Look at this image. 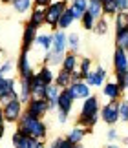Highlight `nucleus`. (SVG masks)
<instances>
[{
    "label": "nucleus",
    "mask_w": 128,
    "mask_h": 148,
    "mask_svg": "<svg viewBox=\"0 0 128 148\" xmlns=\"http://www.w3.org/2000/svg\"><path fill=\"white\" fill-rule=\"evenodd\" d=\"M101 119V102H99L97 95H90L88 99L83 101L81 106V113L77 117V126L84 130H92Z\"/></svg>",
    "instance_id": "1"
},
{
    "label": "nucleus",
    "mask_w": 128,
    "mask_h": 148,
    "mask_svg": "<svg viewBox=\"0 0 128 148\" xmlns=\"http://www.w3.org/2000/svg\"><path fill=\"white\" fill-rule=\"evenodd\" d=\"M17 132H20L22 135H28V137L44 141L46 135H48V124H46L42 119L31 117L30 113L24 112V115H22L20 121L17 123Z\"/></svg>",
    "instance_id": "2"
},
{
    "label": "nucleus",
    "mask_w": 128,
    "mask_h": 148,
    "mask_svg": "<svg viewBox=\"0 0 128 148\" xmlns=\"http://www.w3.org/2000/svg\"><path fill=\"white\" fill-rule=\"evenodd\" d=\"M70 5L68 0H53L48 8H46V24H48L51 29H57L59 26V20L62 13L66 11V8Z\"/></svg>",
    "instance_id": "3"
},
{
    "label": "nucleus",
    "mask_w": 128,
    "mask_h": 148,
    "mask_svg": "<svg viewBox=\"0 0 128 148\" xmlns=\"http://www.w3.org/2000/svg\"><path fill=\"white\" fill-rule=\"evenodd\" d=\"M26 104L22 102L19 97L13 99V101H9L8 104H4V117H6V123H19L20 121V117L24 115V112H26Z\"/></svg>",
    "instance_id": "4"
},
{
    "label": "nucleus",
    "mask_w": 128,
    "mask_h": 148,
    "mask_svg": "<svg viewBox=\"0 0 128 148\" xmlns=\"http://www.w3.org/2000/svg\"><path fill=\"white\" fill-rule=\"evenodd\" d=\"M17 73H19L20 79H30V77L35 75L33 62H31V59H30V51L20 49L19 59H17Z\"/></svg>",
    "instance_id": "5"
},
{
    "label": "nucleus",
    "mask_w": 128,
    "mask_h": 148,
    "mask_svg": "<svg viewBox=\"0 0 128 148\" xmlns=\"http://www.w3.org/2000/svg\"><path fill=\"white\" fill-rule=\"evenodd\" d=\"M19 97V86H17V79L15 77H6L2 90H0V106L8 104L9 101H13Z\"/></svg>",
    "instance_id": "6"
},
{
    "label": "nucleus",
    "mask_w": 128,
    "mask_h": 148,
    "mask_svg": "<svg viewBox=\"0 0 128 148\" xmlns=\"http://www.w3.org/2000/svg\"><path fill=\"white\" fill-rule=\"evenodd\" d=\"M112 64H114V73L121 77L128 75V53L121 48L114 49V57H112Z\"/></svg>",
    "instance_id": "7"
},
{
    "label": "nucleus",
    "mask_w": 128,
    "mask_h": 148,
    "mask_svg": "<svg viewBox=\"0 0 128 148\" xmlns=\"http://www.w3.org/2000/svg\"><path fill=\"white\" fill-rule=\"evenodd\" d=\"M11 145H13V148H46L44 141L22 135L20 132H17V130H15V134L11 135Z\"/></svg>",
    "instance_id": "8"
},
{
    "label": "nucleus",
    "mask_w": 128,
    "mask_h": 148,
    "mask_svg": "<svg viewBox=\"0 0 128 148\" xmlns=\"http://www.w3.org/2000/svg\"><path fill=\"white\" fill-rule=\"evenodd\" d=\"M101 121L110 126L119 121V101H108L104 106H101Z\"/></svg>",
    "instance_id": "9"
},
{
    "label": "nucleus",
    "mask_w": 128,
    "mask_h": 148,
    "mask_svg": "<svg viewBox=\"0 0 128 148\" xmlns=\"http://www.w3.org/2000/svg\"><path fill=\"white\" fill-rule=\"evenodd\" d=\"M106 79H108V71H106V68H103V66H95L94 70H92L88 75L84 77V82L88 84L90 88H103V86H104V82H106Z\"/></svg>",
    "instance_id": "10"
},
{
    "label": "nucleus",
    "mask_w": 128,
    "mask_h": 148,
    "mask_svg": "<svg viewBox=\"0 0 128 148\" xmlns=\"http://www.w3.org/2000/svg\"><path fill=\"white\" fill-rule=\"evenodd\" d=\"M48 112H51V110H50V104L46 99H31L26 104V113H30L31 117L42 119V117H46Z\"/></svg>",
    "instance_id": "11"
},
{
    "label": "nucleus",
    "mask_w": 128,
    "mask_h": 148,
    "mask_svg": "<svg viewBox=\"0 0 128 148\" xmlns=\"http://www.w3.org/2000/svg\"><path fill=\"white\" fill-rule=\"evenodd\" d=\"M37 35H39V27L33 26L31 22H26L24 31H22V49L31 51V48L35 46V40H37Z\"/></svg>",
    "instance_id": "12"
},
{
    "label": "nucleus",
    "mask_w": 128,
    "mask_h": 148,
    "mask_svg": "<svg viewBox=\"0 0 128 148\" xmlns=\"http://www.w3.org/2000/svg\"><path fill=\"white\" fill-rule=\"evenodd\" d=\"M50 51H55L59 55H66L68 53V33L62 29H55L53 31V46Z\"/></svg>",
    "instance_id": "13"
},
{
    "label": "nucleus",
    "mask_w": 128,
    "mask_h": 148,
    "mask_svg": "<svg viewBox=\"0 0 128 148\" xmlns=\"http://www.w3.org/2000/svg\"><path fill=\"white\" fill-rule=\"evenodd\" d=\"M68 90H70V93L73 95L75 101H84V99H88L90 95H94V93H92V90H90V86L84 81L72 82V86H70Z\"/></svg>",
    "instance_id": "14"
},
{
    "label": "nucleus",
    "mask_w": 128,
    "mask_h": 148,
    "mask_svg": "<svg viewBox=\"0 0 128 148\" xmlns=\"http://www.w3.org/2000/svg\"><path fill=\"white\" fill-rule=\"evenodd\" d=\"M73 104H75V99L73 95L70 93V90H61V95H59V102H57V112H62L70 115L73 110Z\"/></svg>",
    "instance_id": "15"
},
{
    "label": "nucleus",
    "mask_w": 128,
    "mask_h": 148,
    "mask_svg": "<svg viewBox=\"0 0 128 148\" xmlns=\"http://www.w3.org/2000/svg\"><path fill=\"white\" fill-rule=\"evenodd\" d=\"M125 90L119 86L115 81H110V82H104V86L101 90L103 97H106L108 101H121V95H123Z\"/></svg>",
    "instance_id": "16"
},
{
    "label": "nucleus",
    "mask_w": 128,
    "mask_h": 148,
    "mask_svg": "<svg viewBox=\"0 0 128 148\" xmlns=\"http://www.w3.org/2000/svg\"><path fill=\"white\" fill-rule=\"evenodd\" d=\"M51 46H53V33L44 31V33H39V35H37V40H35V46L33 48L40 49V51H42V55L46 57V53L51 49Z\"/></svg>",
    "instance_id": "17"
},
{
    "label": "nucleus",
    "mask_w": 128,
    "mask_h": 148,
    "mask_svg": "<svg viewBox=\"0 0 128 148\" xmlns=\"http://www.w3.org/2000/svg\"><path fill=\"white\" fill-rule=\"evenodd\" d=\"M35 77H37L40 82H44L46 86H51V84L55 82V73H53V70H51L48 64H42V66H40L39 70L35 71Z\"/></svg>",
    "instance_id": "18"
},
{
    "label": "nucleus",
    "mask_w": 128,
    "mask_h": 148,
    "mask_svg": "<svg viewBox=\"0 0 128 148\" xmlns=\"http://www.w3.org/2000/svg\"><path fill=\"white\" fill-rule=\"evenodd\" d=\"M33 77L20 79L19 81V99L24 102V104H28V102L31 101V81H33Z\"/></svg>",
    "instance_id": "19"
},
{
    "label": "nucleus",
    "mask_w": 128,
    "mask_h": 148,
    "mask_svg": "<svg viewBox=\"0 0 128 148\" xmlns=\"http://www.w3.org/2000/svg\"><path fill=\"white\" fill-rule=\"evenodd\" d=\"M72 75L73 73H70V71H66V70H61L55 73V86H59L61 90H68L70 86H72V82H73V79H72Z\"/></svg>",
    "instance_id": "20"
},
{
    "label": "nucleus",
    "mask_w": 128,
    "mask_h": 148,
    "mask_svg": "<svg viewBox=\"0 0 128 148\" xmlns=\"http://www.w3.org/2000/svg\"><path fill=\"white\" fill-rule=\"evenodd\" d=\"M79 62H81L79 55L68 51L66 57H64V60H62V66L61 68H62V70H66V71H70V73H75V71L79 70Z\"/></svg>",
    "instance_id": "21"
},
{
    "label": "nucleus",
    "mask_w": 128,
    "mask_h": 148,
    "mask_svg": "<svg viewBox=\"0 0 128 148\" xmlns=\"http://www.w3.org/2000/svg\"><path fill=\"white\" fill-rule=\"evenodd\" d=\"M70 9L73 11L75 20H81L88 11V0H70Z\"/></svg>",
    "instance_id": "22"
},
{
    "label": "nucleus",
    "mask_w": 128,
    "mask_h": 148,
    "mask_svg": "<svg viewBox=\"0 0 128 148\" xmlns=\"http://www.w3.org/2000/svg\"><path fill=\"white\" fill-rule=\"evenodd\" d=\"M48 93V86L44 82H40L37 77H33L31 81V99H46Z\"/></svg>",
    "instance_id": "23"
},
{
    "label": "nucleus",
    "mask_w": 128,
    "mask_h": 148,
    "mask_svg": "<svg viewBox=\"0 0 128 148\" xmlns=\"http://www.w3.org/2000/svg\"><path fill=\"white\" fill-rule=\"evenodd\" d=\"M86 134H88V130H84V128H81V126H73L66 134V139L70 141V143H73V145H81V143H83V139L86 137Z\"/></svg>",
    "instance_id": "24"
},
{
    "label": "nucleus",
    "mask_w": 128,
    "mask_h": 148,
    "mask_svg": "<svg viewBox=\"0 0 128 148\" xmlns=\"http://www.w3.org/2000/svg\"><path fill=\"white\" fill-rule=\"evenodd\" d=\"M59 95H61V88L51 84L48 86V93H46V101L50 104V110H57V102H59Z\"/></svg>",
    "instance_id": "25"
},
{
    "label": "nucleus",
    "mask_w": 128,
    "mask_h": 148,
    "mask_svg": "<svg viewBox=\"0 0 128 148\" xmlns=\"http://www.w3.org/2000/svg\"><path fill=\"white\" fill-rule=\"evenodd\" d=\"M28 22H31V24L37 26V27L46 24V9L44 8H33L31 9V16H30V20H28Z\"/></svg>",
    "instance_id": "26"
},
{
    "label": "nucleus",
    "mask_w": 128,
    "mask_h": 148,
    "mask_svg": "<svg viewBox=\"0 0 128 148\" xmlns=\"http://www.w3.org/2000/svg\"><path fill=\"white\" fill-rule=\"evenodd\" d=\"M75 22V16H73V11L70 9V5L66 8V11L62 13V16H61V20H59V26H57V29H68L70 26H72Z\"/></svg>",
    "instance_id": "27"
},
{
    "label": "nucleus",
    "mask_w": 128,
    "mask_h": 148,
    "mask_svg": "<svg viewBox=\"0 0 128 148\" xmlns=\"http://www.w3.org/2000/svg\"><path fill=\"white\" fill-rule=\"evenodd\" d=\"M79 49H81V35L77 31L68 33V51L79 55Z\"/></svg>",
    "instance_id": "28"
},
{
    "label": "nucleus",
    "mask_w": 128,
    "mask_h": 148,
    "mask_svg": "<svg viewBox=\"0 0 128 148\" xmlns=\"http://www.w3.org/2000/svg\"><path fill=\"white\" fill-rule=\"evenodd\" d=\"M88 13L94 16L95 20L103 18L104 13H103V4L99 2V0H88Z\"/></svg>",
    "instance_id": "29"
},
{
    "label": "nucleus",
    "mask_w": 128,
    "mask_h": 148,
    "mask_svg": "<svg viewBox=\"0 0 128 148\" xmlns=\"http://www.w3.org/2000/svg\"><path fill=\"white\" fill-rule=\"evenodd\" d=\"M115 48L128 51V27L121 31H115Z\"/></svg>",
    "instance_id": "30"
},
{
    "label": "nucleus",
    "mask_w": 128,
    "mask_h": 148,
    "mask_svg": "<svg viewBox=\"0 0 128 148\" xmlns=\"http://www.w3.org/2000/svg\"><path fill=\"white\" fill-rule=\"evenodd\" d=\"M13 9L17 11V13H20V15H24L28 13V11L31 9V5H35L33 0H13Z\"/></svg>",
    "instance_id": "31"
},
{
    "label": "nucleus",
    "mask_w": 128,
    "mask_h": 148,
    "mask_svg": "<svg viewBox=\"0 0 128 148\" xmlns=\"http://www.w3.org/2000/svg\"><path fill=\"white\" fill-rule=\"evenodd\" d=\"M103 13L106 16H115L119 13L117 9V0H104L103 2Z\"/></svg>",
    "instance_id": "32"
},
{
    "label": "nucleus",
    "mask_w": 128,
    "mask_h": 148,
    "mask_svg": "<svg viewBox=\"0 0 128 148\" xmlns=\"http://www.w3.org/2000/svg\"><path fill=\"white\" fill-rule=\"evenodd\" d=\"M94 31L97 33V35H106V33L110 31V22H108V18L106 16H103V18H99L97 22H95V27H94Z\"/></svg>",
    "instance_id": "33"
},
{
    "label": "nucleus",
    "mask_w": 128,
    "mask_h": 148,
    "mask_svg": "<svg viewBox=\"0 0 128 148\" xmlns=\"http://www.w3.org/2000/svg\"><path fill=\"white\" fill-rule=\"evenodd\" d=\"M114 24H115V31L126 29L128 27V13H117L114 16Z\"/></svg>",
    "instance_id": "34"
},
{
    "label": "nucleus",
    "mask_w": 128,
    "mask_h": 148,
    "mask_svg": "<svg viewBox=\"0 0 128 148\" xmlns=\"http://www.w3.org/2000/svg\"><path fill=\"white\" fill-rule=\"evenodd\" d=\"M92 66H94V60H92L90 57H83V59H81V62H79V71L83 73V77H86L92 71Z\"/></svg>",
    "instance_id": "35"
},
{
    "label": "nucleus",
    "mask_w": 128,
    "mask_h": 148,
    "mask_svg": "<svg viewBox=\"0 0 128 148\" xmlns=\"http://www.w3.org/2000/svg\"><path fill=\"white\" fill-rule=\"evenodd\" d=\"M95 22H97V20H95L94 16H92V15L88 13V11H86V13H84V16L81 18V26H83L86 31H94V27H95Z\"/></svg>",
    "instance_id": "36"
},
{
    "label": "nucleus",
    "mask_w": 128,
    "mask_h": 148,
    "mask_svg": "<svg viewBox=\"0 0 128 148\" xmlns=\"http://www.w3.org/2000/svg\"><path fill=\"white\" fill-rule=\"evenodd\" d=\"M15 62L13 60H4L2 64H0V73H2L4 77H13L11 73H13V70H15Z\"/></svg>",
    "instance_id": "37"
},
{
    "label": "nucleus",
    "mask_w": 128,
    "mask_h": 148,
    "mask_svg": "<svg viewBox=\"0 0 128 148\" xmlns=\"http://www.w3.org/2000/svg\"><path fill=\"white\" fill-rule=\"evenodd\" d=\"M119 121L128 123V101H119Z\"/></svg>",
    "instance_id": "38"
},
{
    "label": "nucleus",
    "mask_w": 128,
    "mask_h": 148,
    "mask_svg": "<svg viewBox=\"0 0 128 148\" xmlns=\"http://www.w3.org/2000/svg\"><path fill=\"white\" fill-rule=\"evenodd\" d=\"M106 137H108L110 143H115V141H119V132H117L115 128H110L108 134H106Z\"/></svg>",
    "instance_id": "39"
},
{
    "label": "nucleus",
    "mask_w": 128,
    "mask_h": 148,
    "mask_svg": "<svg viewBox=\"0 0 128 148\" xmlns=\"http://www.w3.org/2000/svg\"><path fill=\"white\" fill-rule=\"evenodd\" d=\"M117 9H119V13H126L128 11V0H117Z\"/></svg>",
    "instance_id": "40"
},
{
    "label": "nucleus",
    "mask_w": 128,
    "mask_h": 148,
    "mask_svg": "<svg viewBox=\"0 0 128 148\" xmlns=\"http://www.w3.org/2000/svg\"><path fill=\"white\" fill-rule=\"evenodd\" d=\"M33 2H35L33 8H44V9H46L51 2H53V0H33Z\"/></svg>",
    "instance_id": "41"
},
{
    "label": "nucleus",
    "mask_w": 128,
    "mask_h": 148,
    "mask_svg": "<svg viewBox=\"0 0 128 148\" xmlns=\"http://www.w3.org/2000/svg\"><path fill=\"white\" fill-rule=\"evenodd\" d=\"M62 141H64V137H55L51 143L46 146V148H61V145H62Z\"/></svg>",
    "instance_id": "42"
},
{
    "label": "nucleus",
    "mask_w": 128,
    "mask_h": 148,
    "mask_svg": "<svg viewBox=\"0 0 128 148\" xmlns=\"http://www.w3.org/2000/svg\"><path fill=\"white\" fill-rule=\"evenodd\" d=\"M68 117H70V115H66V113L57 112V123H59V124H66V123H68Z\"/></svg>",
    "instance_id": "43"
},
{
    "label": "nucleus",
    "mask_w": 128,
    "mask_h": 148,
    "mask_svg": "<svg viewBox=\"0 0 128 148\" xmlns=\"http://www.w3.org/2000/svg\"><path fill=\"white\" fill-rule=\"evenodd\" d=\"M61 148H75V145H73V143H70V141H68L66 137H64V141H62Z\"/></svg>",
    "instance_id": "44"
},
{
    "label": "nucleus",
    "mask_w": 128,
    "mask_h": 148,
    "mask_svg": "<svg viewBox=\"0 0 128 148\" xmlns=\"http://www.w3.org/2000/svg\"><path fill=\"white\" fill-rule=\"evenodd\" d=\"M4 135H6V123H0V143H2Z\"/></svg>",
    "instance_id": "45"
},
{
    "label": "nucleus",
    "mask_w": 128,
    "mask_h": 148,
    "mask_svg": "<svg viewBox=\"0 0 128 148\" xmlns=\"http://www.w3.org/2000/svg\"><path fill=\"white\" fill-rule=\"evenodd\" d=\"M0 123H6V117H4V108L0 106Z\"/></svg>",
    "instance_id": "46"
},
{
    "label": "nucleus",
    "mask_w": 128,
    "mask_h": 148,
    "mask_svg": "<svg viewBox=\"0 0 128 148\" xmlns=\"http://www.w3.org/2000/svg\"><path fill=\"white\" fill-rule=\"evenodd\" d=\"M106 148H123V146H119V145H115V143H110Z\"/></svg>",
    "instance_id": "47"
},
{
    "label": "nucleus",
    "mask_w": 128,
    "mask_h": 148,
    "mask_svg": "<svg viewBox=\"0 0 128 148\" xmlns=\"http://www.w3.org/2000/svg\"><path fill=\"white\" fill-rule=\"evenodd\" d=\"M4 79H6V77L2 75V73H0V90H2V84H4Z\"/></svg>",
    "instance_id": "48"
},
{
    "label": "nucleus",
    "mask_w": 128,
    "mask_h": 148,
    "mask_svg": "<svg viewBox=\"0 0 128 148\" xmlns=\"http://www.w3.org/2000/svg\"><path fill=\"white\" fill-rule=\"evenodd\" d=\"M123 145H125V146H128V135H126V137H123Z\"/></svg>",
    "instance_id": "49"
},
{
    "label": "nucleus",
    "mask_w": 128,
    "mask_h": 148,
    "mask_svg": "<svg viewBox=\"0 0 128 148\" xmlns=\"http://www.w3.org/2000/svg\"><path fill=\"white\" fill-rule=\"evenodd\" d=\"M2 4H13V0H0Z\"/></svg>",
    "instance_id": "50"
},
{
    "label": "nucleus",
    "mask_w": 128,
    "mask_h": 148,
    "mask_svg": "<svg viewBox=\"0 0 128 148\" xmlns=\"http://www.w3.org/2000/svg\"><path fill=\"white\" fill-rule=\"evenodd\" d=\"M125 90L128 92V75H126V84H125Z\"/></svg>",
    "instance_id": "51"
},
{
    "label": "nucleus",
    "mask_w": 128,
    "mask_h": 148,
    "mask_svg": "<svg viewBox=\"0 0 128 148\" xmlns=\"http://www.w3.org/2000/svg\"><path fill=\"white\" fill-rule=\"evenodd\" d=\"M75 148H83V145H75Z\"/></svg>",
    "instance_id": "52"
},
{
    "label": "nucleus",
    "mask_w": 128,
    "mask_h": 148,
    "mask_svg": "<svg viewBox=\"0 0 128 148\" xmlns=\"http://www.w3.org/2000/svg\"><path fill=\"white\" fill-rule=\"evenodd\" d=\"M0 53H2V46H0Z\"/></svg>",
    "instance_id": "53"
},
{
    "label": "nucleus",
    "mask_w": 128,
    "mask_h": 148,
    "mask_svg": "<svg viewBox=\"0 0 128 148\" xmlns=\"http://www.w3.org/2000/svg\"><path fill=\"white\" fill-rule=\"evenodd\" d=\"M99 2H101V4H103V2H104V0H99Z\"/></svg>",
    "instance_id": "54"
},
{
    "label": "nucleus",
    "mask_w": 128,
    "mask_h": 148,
    "mask_svg": "<svg viewBox=\"0 0 128 148\" xmlns=\"http://www.w3.org/2000/svg\"><path fill=\"white\" fill-rule=\"evenodd\" d=\"M126 53H128V51H126Z\"/></svg>",
    "instance_id": "55"
}]
</instances>
